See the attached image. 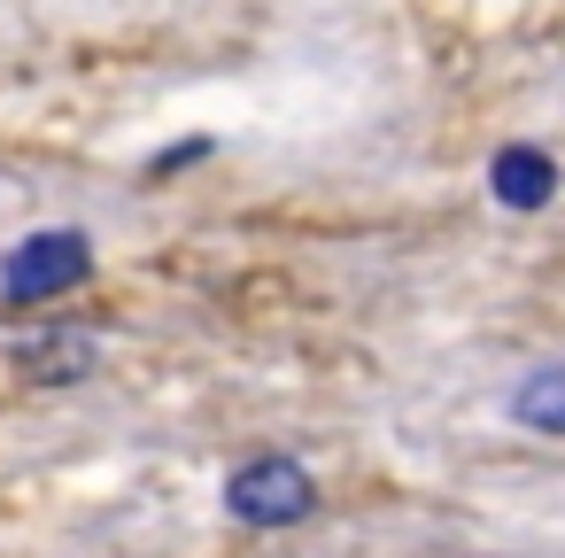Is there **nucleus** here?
Here are the masks:
<instances>
[{"mask_svg": "<svg viewBox=\"0 0 565 558\" xmlns=\"http://www.w3.org/2000/svg\"><path fill=\"white\" fill-rule=\"evenodd\" d=\"M210 156H217V140H210V133H194V140H171V148L148 164V179H179V171H194V164H210Z\"/></svg>", "mask_w": 565, "mask_h": 558, "instance_id": "423d86ee", "label": "nucleus"}, {"mask_svg": "<svg viewBox=\"0 0 565 558\" xmlns=\"http://www.w3.org/2000/svg\"><path fill=\"white\" fill-rule=\"evenodd\" d=\"M94 365H102V341L86 326H47L32 341H17V372L40 380V388H78Z\"/></svg>", "mask_w": 565, "mask_h": 558, "instance_id": "20e7f679", "label": "nucleus"}, {"mask_svg": "<svg viewBox=\"0 0 565 558\" xmlns=\"http://www.w3.org/2000/svg\"><path fill=\"white\" fill-rule=\"evenodd\" d=\"M217 496H225V519H241V527H302V519H318V504H326L318 473H310L302 457H287V450L241 457Z\"/></svg>", "mask_w": 565, "mask_h": 558, "instance_id": "f257e3e1", "label": "nucleus"}, {"mask_svg": "<svg viewBox=\"0 0 565 558\" xmlns=\"http://www.w3.org/2000/svg\"><path fill=\"white\" fill-rule=\"evenodd\" d=\"M557 187H565V171H557V156L534 148V140H511V148L488 156V202H495V210L534 218V210L557 202Z\"/></svg>", "mask_w": 565, "mask_h": 558, "instance_id": "7ed1b4c3", "label": "nucleus"}, {"mask_svg": "<svg viewBox=\"0 0 565 558\" xmlns=\"http://www.w3.org/2000/svg\"><path fill=\"white\" fill-rule=\"evenodd\" d=\"M503 419L542 434V442H565V365H534L511 396H503Z\"/></svg>", "mask_w": 565, "mask_h": 558, "instance_id": "39448f33", "label": "nucleus"}, {"mask_svg": "<svg viewBox=\"0 0 565 558\" xmlns=\"http://www.w3.org/2000/svg\"><path fill=\"white\" fill-rule=\"evenodd\" d=\"M86 280H94V233H78V225H40V233H24L9 256H0V303L9 310L63 303Z\"/></svg>", "mask_w": 565, "mask_h": 558, "instance_id": "f03ea898", "label": "nucleus"}]
</instances>
